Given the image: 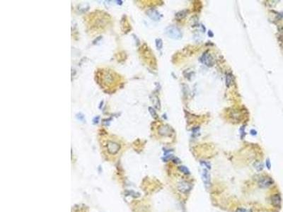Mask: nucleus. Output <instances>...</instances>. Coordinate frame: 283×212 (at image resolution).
<instances>
[{"mask_svg":"<svg viewBox=\"0 0 283 212\" xmlns=\"http://www.w3.org/2000/svg\"><path fill=\"white\" fill-rule=\"evenodd\" d=\"M202 179H203L204 185L206 188H208L210 185V175L208 170L207 169H204L202 173Z\"/></svg>","mask_w":283,"mask_h":212,"instance_id":"obj_5","label":"nucleus"},{"mask_svg":"<svg viewBox=\"0 0 283 212\" xmlns=\"http://www.w3.org/2000/svg\"><path fill=\"white\" fill-rule=\"evenodd\" d=\"M156 46L158 50H161L163 47V41L160 38H158L156 40Z\"/></svg>","mask_w":283,"mask_h":212,"instance_id":"obj_13","label":"nucleus"},{"mask_svg":"<svg viewBox=\"0 0 283 212\" xmlns=\"http://www.w3.org/2000/svg\"><path fill=\"white\" fill-rule=\"evenodd\" d=\"M273 183V180L270 177H262L261 179L258 180V185L261 188H267V187H269L271 186Z\"/></svg>","mask_w":283,"mask_h":212,"instance_id":"obj_3","label":"nucleus"},{"mask_svg":"<svg viewBox=\"0 0 283 212\" xmlns=\"http://www.w3.org/2000/svg\"><path fill=\"white\" fill-rule=\"evenodd\" d=\"M165 33L168 35L170 38L174 40H180L183 37V33L179 28L176 26H168L165 29Z\"/></svg>","mask_w":283,"mask_h":212,"instance_id":"obj_1","label":"nucleus"},{"mask_svg":"<svg viewBox=\"0 0 283 212\" xmlns=\"http://www.w3.org/2000/svg\"><path fill=\"white\" fill-rule=\"evenodd\" d=\"M178 170H180L181 173H183V174H186V175H190V173L189 169L186 166H185V165H180V166H179L178 167Z\"/></svg>","mask_w":283,"mask_h":212,"instance_id":"obj_11","label":"nucleus"},{"mask_svg":"<svg viewBox=\"0 0 283 212\" xmlns=\"http://www.w3.org/2000/svg\"><path fill=\"white\" fill-rule=\"evenodd\" d=\"M149 111L150 112L151 116H152V117H153L154 118H157V114L156 111H155L152 108L149 107Z\"/></svg>","mask_w":283,"mask_h":212,"instance_id":"obj_17","label":"nucleus"},{"mask_svg":"<svg viewBox=\"0 0 283 212\" xmlns=\"http://www.w3.org/2000/svg\"><path fill=\"white\" fill-rule=\"evenodd\" d=\"M225 84L227 87H230L231 85L233 84V75L231 73H229L226 75Z\"/></svg>","mask_w":283,"mask_h":212,"instance_id":"obj_10","label":"nucleus"},{"mask_svg":"<svg viewBox=\"0 0 283 212\" xmlns=\"http://www.w3.org/2000/svg\"><path fill=\"white\" fill-rule=\"evenodd\" d=\"M107 147H108V151H109L110 154H116L120 148V146H118V144L114 143L113 141H108V145H107Z\"/></svg>","mask_w":283,"mask_h":212,"instance_id":"obj_7","label":"nucleus"},{"mask_svg":"<svg viewBox=\"0 0 283 212\" xmlns=\"http://www.w3.org/2000/svg\"><path fill=\"white\" fill-rule=\"evenodd\" d=\"M266 166H267V168H268V169H270V168H271V163H270V159H267V160H266Z\"/></svg>","mask_w":283,"mask_h":212,"instance_id":"obj_20","label":"nucleus"},{"mask_svg":"<svg viewBox=\"0 0 283 212\" xmlns=\"http://www.w3.org/2000/svg\"><path fill=\"white\" fill-rule=\"evenodd\" d=\"M236 212H248V211L246 209H243V208H239V209H238L237 210H236Z\"/></svg>","mask_w":283,"mask_h":212,"instance_id":"obj_21","label":"nucleus"},{"mask_svg":"<svg viewBox=\"0 0 283 212\" xmlns=\"http://www.w3.org/2000/svg\"><path fill=\"white\" fill-rule=\"evenodd\" d=\"M200 164H201V165H202L203 166L205 167L206 169H208V170L211 169V165H210V163H209L207 162V161H200Z\"/></svg>","mask_w":283,"mask_h":212,"instance_id":"obj_14","label":"nucleus"},{"mask_svg":"<svg viewBox=\"0 0 283 212\" xmlns=\"http://www.w3.org/2000/svg\"><path fill=\"white\" fill-rule=\"evenodd\" d=\"M208 35H209V37H211V38L214 36V33H212V31H208Z\"/></svg>","mask_w":283,"mask_h":212,"instance_id":"obj_23","label":"nucleus"},{"mask_svg":"<svg viewBox=\"0 0 283 212\" xmlns=\"http://www.w3.org/2000/svg\"><path fill=\"white\" fill-rule=\"evenodd\" d=\"M191 188H192L191 185L189 183H188L187 181H181L178 185V190L180 191V192L184 193V194L190 192Z\"/></svg>","mask_w":283,"mask_h":212,"instance_id":"obj_4","label":"nucleus"},{"mask_svg":"<svg viewBox=\"0 0 283 212\" xmlns=\"http://www.w3.org/2000/svg\"><path fill=\"white\" fill-rule=\"evenodd\" d=\"M250 132H251V134H252L253 136H256V135L257 134V132L255 129H251Z\"/></svg>","mask_w":283,"mask_h":212,"instance_id":"obj_22","label":"nucleus"},{"mask_svg":"<svg viewBox=\"0 0 283 212\" xmlns=\"http://www.w3.org/2000/svg\"><path fill=\"white\" fill-rule=\"evenodd\" d=\"M172 161H174V163H176V164L180 163H181V161H180V159H179L178 158H177V157L174 158L172 159Z\"/></svg>","mask_w":283,"mask_h":212,"instance_id":"obj_19","label":"nucleus"},{"mask_svg":"<svg viewBox=\"0 0 283 212\" xmlns=\"http://www.w3.org/2000/svg\"><path fill=\"white\" fill-rule=\"evenodd\" d=\"M188 13V10L184 9L182 11H180L179 12H178L176 14V19L178 20H181L184 19L186 16H187V14Z\"/></svg>","mask_w":283,"mask_h":212,"instance_id":"obj_9","label":"nucleus"},{"mask_svg":"<svg viewBox=\"0 0 283 212\" xmlns=\"http://www.w3.org/2000/svg\"><path fill=\"white\" fill-rule=\"evenodd\" d=\"M161 129H164V131H159V132H160L161 134L166 135V133H165V132H166V133H170V129L168 128V127H162ZM166 135H167V134H166Z\"/></svg>","mask_w":283,"mask_h":212,"instance_id":"obj_16","label":"nucleus"},{"mask_svg":"<svg viewBox=\"0 0 283 212\" xmlns=\"http://www.w3.org/2000/svg\"><path fill=\"white\" fill-rule=\"evenodd\" d=\"M147 15L149 16L150 19L154 20V21H159L161 18V14L159 13V12L155 9L149 10L148 11H147Z\"/></svg>","mask_w":283,"mask_h":212,"instance_id":"obj_6","label":"nucleus"},{"mask_svg":"<svg viewBox=\"0 0 283 212\" xmlns=\"http://www.w3.org/2000/svg\"><path fill=\"white\" fill-rule=\"evenodd\" d=\"M200 62L208 67H211L215 64V60L212 56L208 52H205L200 59Z\"/></svg>","mask_w":283,"mask_h":212,"instance_id":"obj_2","label":"nucleus"},{"mask_svg":"<svg viewBox=\"0 0 283 212\" xmlns=\"http://www.w3.org/2000/svg\"><path fill=\"white\" fill-rule=\"evenodd\" d=\"M200 135V127H197L193 129V136H194L195 137H196L197 136Z\"/></svg>","mask_w":283,"mask_h":212,"instance_id":"obj_15","label":"nucleus"},{"mask_svg":"<svg viewBox=\"0 0 283 212\" xmlns=\"http://www.w3.org/2000/svg\"><path fill=\"white\" fill-rule=\"evenodd\" d=\"M239 132H240V134H241V138L243 139L244 137V136L246 135V132H245V127L244 126H242L240 129H239Z\"/></svg>","mask_w":283,"mask_h":212,"instance_id":"obj_18","label":"nucleus"},{"mask_svg":"<svg viewBox=\"0 0 283 212\" xmlns=\"http://www.w3.org/2000/svg\"><path fill=\"white\" fill-rule=\"evenodd\" d=\"M254 167L258 171H261L263 169V164L261 162H256L254 163Z\"/></svg>","mask_w":283,"mask_h":212,"instance_id":"obj_12","label":"nucleus"},{"mask_svg":"<svg viewBox=\"0 0 283 212\" xmlns=\"http://www.w3.org/2000/svg\"><path fill=\"white\" fill-rule=\"evenodd\" d=\"M98 119H99V117H98V118L96 119V117H95L94 118V119H93V122H94V123H96V122H98Z\"/></svg>","mask_w":283,"mask_h":212,"instance_id":"obj_24","label":"nucleus"},{"mask_svg":"<svg viewBox=\"0 0 283 212\" xmlns=\"http://www.w3.org/2000/svg\"><path fill=\"white\" fill-rule=\"evenodd\" d=\"M281 201H282V199H281V196H280V194H273V195L272 196V197H271V202H272V204H273L274 206H275V207H279V206H280V204H281Z\"/></svg>","mask_w":283,"mask_h":212,"instance_id":"obj_8","label":"nucleus"}]
</instances>
